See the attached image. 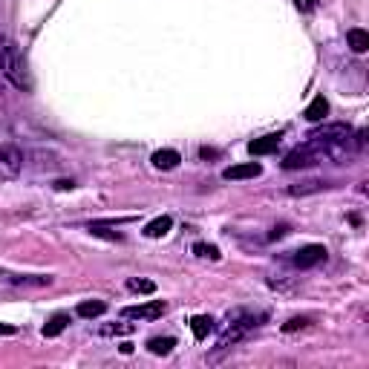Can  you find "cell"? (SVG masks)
Masks as SVG:
<instances>
[{
	"label": "cell",
	"mask_w": 369,
	"mask_h": 369,
	"mask_svg": "<svg viewBox=\"0 0 369 369\" xmlns=\"http://www.w3.org/2000/svg\"><path fill=\"white\" fill-rule=\"evenodd\" d=\"M321 162H326L321 147H317L314 141H303L300 147H294V151L283 159V170H303V167L321 165Z\"/></svg>",
	"instance_id": "obj_3"
},
{
	"label": "cell",
	"mask_w": 369,
	"mask_h": 369,
	"mask_svg": "<svg viewBox=\"0 0 369 369\" xmlns=\"http://www.w3.org/2000/svg\"><path fill=\"white\" fill-rule=\"evenodd\" d=\"M170 228H174V219H170V216H156L153 223L144 225V237H147V239H162Z\"/></svg>",
	"instance_id": "obj_13"
},
{
	"label": "cell",
	"mask_w": 369,
	"mask_h": 369,
	"mask_svg": "<svg viewBox=\"0 0 369 369\" xmlns=\"http://www.w3.org/2000/svg\"><path fill=\"white\" fill-rule=\"evenodd\" d=\"M286 234H288V225H277L272 234H268V239H283Z\"/></svg>",
	"instance_id": "obj_25"
},
{
	"label": "cell",
	"mask_w": 369,
	"mask_h": 369,
	"mask_svg": "<svg viewBox=\"0 0 369 369\" xmlns=\"http://www.w3.org/2000/svg\"><path fill=\"white\" fill-rule=\"evenodd\" d=\"M23 167V153L15 144H0V179H15Z\"/></svg>",
	"instance_id": "obj_5"
},
{
	"label": "cell",
	"mask_w": 369,
	"mask_h": 369,
	"mask_svg": "<svg viewBox=\"0 0 369 369\" xmlns=\"http://www.w3.org/2000/svg\"><path fill=\"white\" fill-rule=\"evenodd\" d=\"M0 280L9 283V286H20V288L53 286V274H12V272H0Z\"/></svg>",
	"instance_id": "obj_7"
},
{
	"label": "cell",
	"mask_w": 369,
	"mask_h": 369,
	"mask_svg": "<svg viewBox=\"0 0 369 369\" xmlns=\"http://www.w3.org/2000/svg\"><path fill=\"white\" fill-rule=\"evenodd\" d=\"M326 249L323 245H317V242H312V245H303L300 251H294L291 254V263L298 265V268H314V265H321V263H326Z\"/></svg>",
	"instance_id": "obj_6"
},
{
	"label": "cell",
	"mask_w": 369,
	"mask_h": 369,
	"mask_svg": "<svg viewBox=\"0 0 369 369\" xmlns=\"http://www.w3.org/2000/svg\"><path fill=\"white\" fill-rule=\"evenodd\" d=\"M214 317L211 314H196V317H190V332H193V337L196 340H205L211 332H214Z\"/></svg>",
	"instance_id": "obj_11"
},
{
	"label": "cell",
	"mask_w": 369,
	"mask_h": 369,
	"mask_svg": "<svg viewBox=\"0 0 369 369\" xmlns=\"http://www.w3.org/2000/svg\"><path fill=\"white\" fill-rule=\"evenodd\" d=\"M323 188H326V182H321V179H309V182H300V185H291L288 193H291V196H306V193L323 190Z\"/></svg>",
	"instance_id": "obj_18"
},
{
	"label": "cell",
	"mask_w": 369,
	"mask_h": 369,
	"mask_svg": "<svg viewBox=\"0 0 369 369\" xmlns=\"http://www.w3.org/2000/svg\"><path fill=\"white\" fill-rule=\"evenodd\" d=\"M263 174V165H257V162H245V165H234V167H225L223 170V179H234V182H239V179H257Z\"/></svg>",
	"instance_id": "obj_8"
},
{
	"label": "cell",
	"mask_w": 369,
	"mask_h": 369,
	"mask_svg": "<svg viewBox=\"0 0 369 369\" xmlns=\"http://www.w3.org/2000/svg\"><path fill=\"white\" fill-rule=\"evenodd\" d=\"M127 288L136 291V294H153L156 291V283L153 280H136V277H130L127 280Z\"/></svg>",
	"instance_id": "obj_20"
},
{
	"label": "cell",
	"mask_w": 369,
	"mask_h": 369,
	"mask_svg": "<svg viewBox=\"0 0 369 369\" xmlns=\"http://www.w3.org/2000/svg\"><path fill=\"white\" fill-rule=\"evenodd\" d=\"M153 167H159V170H174L179 162H182V156H179V151H170V147H165V151H156L153 153Z\"/></svg>",
	"instance_id": "obj_12"
},
{
	"label": "cell",
	"mask_w": 369,
	"mask_h": 369,
	"mask_svg": "<svg viewBox=\"0 0 369 369\" xmlns=\"http://www.w3.org/2000/svg\"><path fill=\"white\" fill-rule=\"evenodd\" d=\"M133 329H136L133 323H107V326H102L98 332H102V335H130Z\"/></svg>",
	"instance_id": "obj_21"
},
{
	"label": "cell",
	"mask_w": 369,
	"mask_h": 369,
	"mask_svg": "<svg viewBox=\"0 0 369 369\" xmlns=\"http://www.w3.org/2000/svg\"><path fill=\"white\" fill-rule=\"evenodd\" d=\"M312 317H291V321L283 323V332H298V329H306Z\"/></svg>",
	"instance_id": "obj_23"
},
{
	"label": "cell",
	"mask_w": 369,
	"mask_h": 369,
	"mask_svg": "<svg viewBox=\"0 0 369 369\" xmlns=\"http://www.w3.org/2000/svg\"><path fill=\"white\" fill-rule=\"evenodd\" d=\"M90 231H92V234H98V237L116 239V242H121V239H125V237H121L118 231H107V225H104V223H90Z\"/></svg>",
	"instance_id": "obj_22"
},
{
	"label": "cell",
	"mask_w": 369,
	"mask_h": 369,
	"mask_svg": "<svg viewBox=\"0 0 369 369\" xmlns=\"http://www.w3.org/2000/svg\"><path fill=\"white\" fill-rule=\"evenodd\" d=\"M347 43H349V49H352V53H366V49H369V35L363 32V29H349L347 32Z\"/></svg>",
	"instance_id": "obj_16"
},
{
	"label": "cell",
	"mask_w": 369,
	"mask_h": 369,
	"mask_svg": "<svg viewBox=\"0 0 369 369\" xmlns=\"http://www.w3.org/2000/svg\"><path fill=\"white\" fill-rule=\"evenodd\" d=\"M18 329L15 326H9V323H0V335H15Z\"/></svg>",
	"instance_id": "obj_26"
},
{
	"label": "cell",
	"mask_w": 369,
	"mask_h": 369,
	"mask_svg": "<svg viewBox=\"0 0 369 369\" xmlns=\"http://www.w3.org/2000/svg\"><path fill=\"white\" fill-rule=\"evenodd\" d=\"M165 312H167L165 300H151V303H139V306H125L121 317L125 321H159Z\"/></svg>",
	"instance_id": "obj_4"
},
{
	"label": "cell",
	"mask_w": 369,
	"mask_h": 369,
	"mask_svg": "<svg viewBox=\"0 0 369 369\" xmlns=\"http://www.w3.org/2000/svg\"><path fill=\"white\" fill-rule=\"evenodd\" d=\"M280 147V136L272 133V136H260L254 141H249V153L251 156H268V153H274Z\"/></svg>",
	"instance_id": "obj_9"
},
{
	"label": "cell",
	"mask_w": 369,
	"mask_h": 369,
	"mask_svg": "<svg viewBox=\"0 0 369 369\" xmlns=\"http://www.w3.org/2000/svg\"><path fill=\"white\" fill-rule=\"evenodd\" d=\"M326 116H329V102H326L323 95H314V98H312V104L303 110V118H306V121H312V125H317V121H323Z\"/></svg>",
	"instance_id": "obj_10"
},
{
	"label": "cell",
	"mask_w": 369,
	"mask_h": 369,
	"mask_svg": "<svg viewBox=\"0 0 369 369\" xmlns=\"http://www.w3.org/2000/svg\"><path fill=\"white\" fill-rule=\"evenodd\" d=\"M78 317H87V321H92V317H102L104 312H107V303L104 300H84V303H78Z\"/></svg>",
	"instance_id": "obj_15"
},
{
	"label": "cell",
	"mask_w": 369,
	"mask_h": 369,
	"mask_svg": "<svg viewBox=\"0 0 369 369\" xmlns=\"http://www.w3.org/2000/svg\"><path fill=\"white\" fill-rule=\"evenodd\" d=\"M193 254H196V257H202V260H214V263H216L219 257H223L216 245H208V242H196V245H193Z\"/></svg>",
	"instance_id": "obj_19"
},
{
	"label": "cell",
	"mask_w": 369,
	"mask_h": 369,
	"mask_svg": "<svg viewBox=\"0 0 369 369\" xmlns=\"http://www.w3.org/2000/svg\"><path fill=\"white\" fill-rule=\"evenodd\" d=\"M265 321H268V312H263V309H234V312H228L225 314V329L216 340V349L228 352L231 347H237L242 337H249Z\"/></svg>",
	"instance_id": "obj_1"
},
{
	"label": "cell",
	"mask_w": 369,
	"mask_h": 369,
	"mask_svg": "<svg viewBox=\"0 0 369 369\" xmlns=\"http://www.w3.org/2000/svg\"><path fill=\"white\" fill-rule=\"evenodd\" d=\"M67 326H69V314H67V312H55V314L43 323V337H58Z\"/></svg>",
	"instance_id": "obj_14"
},
{
	"label": "cell",
	"mask_w": 369,
	"mask_h": 369,
	"mask_svg": "<svg viewBox=\"0 0 369 369\" xmlns=\"http://www.w3.org/2000/svg\"><path fill=\"white\" fill-rule=\"evenodd\" d=\"M174 347H176V337H151L147 340V349L153 355H170Z\"/></svg>",
	"instance_id": "obj_17"
},
{
	"label": "cell",
	"mask_w": 369,
	"mask_h": 369,
	"mask_svg": "<svg viewBox=\"0 0 369 369\" xmlns=\"http://www.w3.org/2000/svg\"><path fill=\"white\" fill-rule=\"evenodd\" d=\"M0 72H4V78L23 90V92H29L32 90V76H29V64L27 58H23L20 53V46L9 38V35H0Z\"/></svg>",
	"instance_id": "obj_2"
},
{
	"label": "cell",
	"mask_w": 369,
	"mask_h": 369,
	"mask_svg": "<svg viewBox=\"0 0 369 369\" xmlns=\"http://www.w3.org/2000/svg\"><path fill=\"white\" fill-rule=\"evenodd\" d=\"M294 6H298L300 12H314L317 9V0H294Z\"/></svg>",
	"instance_id": "obj_24"
}]
</instances>
